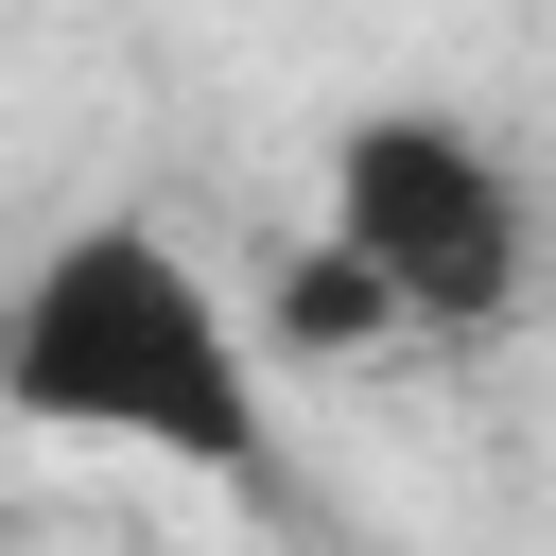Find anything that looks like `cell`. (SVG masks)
I'll use <instances>...</instances> for the list:
<instances>
[{
    "label": "cell",
    "mask_w": 556,
    "mask_h": 556,
    "mask_svg": "<svg viewBox=\"0 0 556 556\" xmlns=\"http://www.w3.org/2000/svg\"><path fill=\"white\" fill-rule=\"evenodd\" d=\"M0 417H35L70 452L191 469V486H261L278 469L261 348H243L226 278L139 208H104V226H70V243H35L0 278Z\"/></svg>",
    "instance_id": "6da1fadb"
},
{
    "label": "cell",
    "mask_w": 556,
    "mask_h": 556,
    "mask_svg": "<svg viewBox=\"0 0 556 556\" xmlns=\"http://www.w3.org/2000/svg\"><path fill=\"white\" fill-rule=\"evenodd\" d=\"M330 243L382 278V313L434 348V330H504L521 278H539V191L504 174L486 122L452 104H365L330 139Z\"/></svg>",
    "instance_id": "7a4b0ae2"
},
{
    "label": "cell",
    "mask_w": 556,
    "mask_h": 556,
    "mask_svg": "<svg viewBox=\"0 0 556 556\" xmlns=\"http://www.w3.org/2000/svg\"><path fill=\"white\" fill-rule=\"evenodd\" d=\"M278 348H400V313H382V278L313 226L295 261H278Z\"/></svg>",
    "instance_id": "3957f363"
}]
</instances>
